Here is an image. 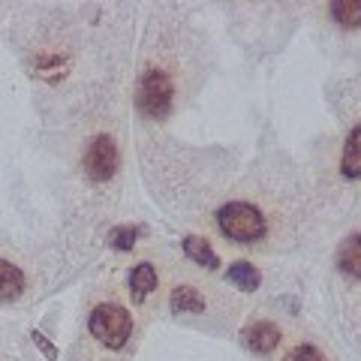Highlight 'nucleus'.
I'll list each match as a JSON object with an SVG mask.
<instances>
[{
    "instance_id": "ddd939ff",
    "label": "nucleus",
    "mask_w": 361,
    "mask_h": 361,
    "mask_svg": "<svg viewBox=\"0 0 361 361\" xmlns=\"http://www.w3.org/2000/svg\"><path fill=\"white\" fill-rule=\"evenodd\" d=\"M229 283H235L244 292H253L259 286V271L250 262H235L229 265Z\"/></svg>"
},
{
    "instance_id": "4468645a",
    "label": "nucleus",
    "mask_w": 361,
    "mask_h": 361,
    "mask_svg": "<svg viewBox=\"0 0 361 361\" xmlns=\"http://www.w3.org/2000/svg\"><path fill=\"white\" fill-rule=\"evenodd\" d=\"M109 241H111V247H115V250H133V244H135V229H133V226H118V229H111Z\"/></svg>"
},
{
    "instance_id": "0eeeda50",
    "label": "nucleus",
    "mask_w": 361,
    "mask_h": 361,
    "mask_svg": "<svg viewBox=\"0 0 361 361\" xmlns=\"http://www.w3.org/2000/svg\"><path fill=\"white\" fill-rule=\"evenodd\" d=\"M169 304H172V313H205L208 310V298L193 283H178L172 289Z\"/></svg>"
},
{
    "instance_id": "dca6fc26",
    "label": "nucleus",
    "mask_w": 361,
    "mask_h": 361,
    "mask_svg": "<svg viewBox=\"0 0 361 361\" xmlns=\"http://www.w3.org/2000/svg\"><path fill=\"white\" fill-rule=\"evenodd\" d=\"M33 343H39V346H42V353L49 355V358H54V346H51L49 341H45L42 334H37V331H33Z\"/></svg>"
},
{
    "instance_id": "f257e3e1",
    "label": "nucleus",
    "mask_w": 361,
    "mask_h": 361,
    "mask_svg": "<svg viewBox=\"0 0 361 361\" xmlns=\"http://www.w3.org/2000/svg\"><path fill=\"white\" fill-rule=\"evenodd\" d=\"M295 223H301V193L274 187H244L214 211V226L226 241L259 250H274Z\"/></svg>"
},
{
    "instance_id": "f03ea898",
    "label": "nucleus",
    "mask_w": 361,
    "mask_h": 361,
    "mask_svg": "<svg viewBox=\"0 0 361 361\" xmlns=\"http://www.w3.org/2000/svg\"><path fill=\"white\" fill-rule=\"evenodd\" d=\"M175 97H178V82L172 70L166 66H148L139 78L135 87V106L145 118L151 121H166L175 109Z\"/></svg>"
},
{
    "instance_id": "9d476101",
    "label": "nucleus",
    "mask_w": 361,
    "mask_h": 361,
    "mask_svg": "<svg viewBox=\"0 0 361 361\" xmlns=\"http://www.w3.org/2000/svg\"><path fill=\"white\" fill-rule=\"evenodd\" d=\"M25 292V274L13 262L0 259V301H16Z\"/></svg>"
},
{
    "instance_id": "423d86ee",
    "label": "nucleus",
    "mask_w": 361,
    "mask_h": 361,
    "mask_svg": "<svg viewBox=\"0 0 361 361\" xmlns=\"http://www.w3.org/2000/svg\"><path fill=\"white\" fill-rule=\"evenodd\" d=\"M334 265H337V274L346 280V286L361 283V229L349 232L343 238L341 250H337Z\"/></svg>"
},
{
    "instance_id": "1a4fd4ad",
    "label": "nucleus",
    "mask_w": 361,
    "mask_h": 361,
    "mask_svg": "<svg viewBox=\"0 0 361 361\" xmlns=\"http://www.w3.org/2000/svg\"><path fill=\"white\" fill-rule=\"evenodd\" d=\"M244 337H247V346H250V349L268 355V353H274L277 343H280V329L274 322H253Z\"/></svg>"
},
{
    "instance_id": "9b49d317",
    "label": "nucleus",
    "mask_w": 361,
    "mask_h": 361,
    "mask_svg": "<svg viewBox=\"0 0 361 361\" xmlns=\"http://www.w3.org/2000/svg\"><path fill=\"white\" fill-rule=\"evenodd\" d=\"M329 16L334 18V25L346 30H361V0H334L329 6Z\"/></svg>"
},
{
    "instance_id": "f8f14e48",
    "label": "nucleus",
    "mask_w": 361,
    "mask_h": 361,
    "mask_svg": "<svg viewBox=\"0 0 361 361\" xmlns=\"http://www.w3.org/2000/svg\"><path fill=\"white\" fill-rule=\"evenodd\" d=\"M184 253H187V259H193V262L202 265V268H217L220 265V256L211 250V244L205 238H196V235L184 238Z\"/></svg>"
},
{
    "instance_id": "20e7f679",
    "label": "nucleus",
    "mask_w": 361,
    "mask_h": 361,
    "mask_svg": "<svg viewBox=\"0 0 361 361\" xmlns=\"http://www.w3.org/2000/svg\"><path fill=\"white\" fill-rule=\"evenodd\" d=\"M85 175L94 180V184H106V180L115 178L118 166H121V154H118V142L111 139L109 133H99L87 142L85 157H82Z\"/></svg>"
},
{
    "instance_id": "2eb2a0df",
    "label": "nucleus",
    "mask_w": 361,
    "mask_h": 361,
    "mask_svg": "<svg viewBox=\"0 0 361 361\" xmlns=\"http://www.w3.org/2000/svg\"><path fill=\"white\" fill-rule=\"evenodd\" d=\"M283 361H325V355H322L313 343H298Z\"/></svg>"
},
{
    "instance_id": "39448f33",
    "label": "nucleus",
    "mask_w": 361,
    "mask_h": 361,
    "mask_svg": "<svg viewBox=\"0 0 361 361\" xmlns=\"http://www.w3.org/2000/svg\"><path fill=\"white\" fill-rule=\"evenodd\" d=\"M337 175L346 184L361 180V118H355L343 133L341 145V160H337Z\"/></svg>"
},
{
    "instance_id": "7ed1b4c3",
    "label": "nucleus",
    "mask_w": 361,
    "mask_h": 361,
    "mask_svg": "<svg viewBox=\"0 0 361 361\" xmlns=\"http://www.w3.org/2000/svg\"><path fill=\"white\" fill-rule=\"evenodd\" d=\"M87 329H90V337H97L103 346L121 349V346H127V341L133 337V316L127 307H121V304L106 301L90 310Z\"/></svg>"
},
{
    "instance_id": "6e6552de",
    "label": "nucleus",
    "mask_w": 361,
    "mask_h": 361,
    "mask_svg": "<svg viewBox=\"0 0 361 361\" xmlns=\"http://www.w3.org/2000/svg\"><path fill=\"white\" fill-rule=\"evenodd\" d=\"M157 283H160V277H157V268L151 262L133 265V271H130V295H133V301H145L151 292H157Z\"/></svg>"
}]
</instances>
